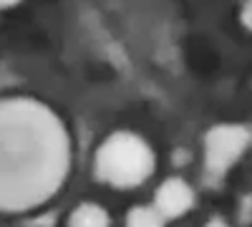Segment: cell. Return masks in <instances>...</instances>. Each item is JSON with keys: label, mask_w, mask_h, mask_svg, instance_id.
<instances>
[{"label": "cell", "mask_w": 252, "mask_h": 227, "mask_svg": "<svg viewBox=\"0 0 252 227\" xmlns=\"http://www.w3.org/2000/svg\"><path fill=\"white\" fill-rule=\"evenodd\" d=\"M71 141L40 101L0 98V212L48 202L68 177Z\"/></svg>", "instance_id": "6da1fadb"}, {"label": "cell", "mask_w": 252, "mask_h": 227, "mask_svg": "<svg viewBox=\"0 0 252 227\" xmlns=\"http://www.w3.org/2000/svg\"><path fill=\"white\" fill-rule=\"evenodd\" d=\"M154 172V152L141 136L116 131L96 152V177L111 187H136Z\"/></svg>", "instance_id": "7a4b0ae2"}, {"label": "cell", "mask_w": 252, "mask_h": 227, "mask_svg": "<svg viewBox=\"0 0 252 227\" xmlns=\"http://www.w3.org/2000/svg\"><path fill=\"white\" fill-rule=\"evenodd\" d=\"M247 141H250L247 129L237 127V124H220V127L209 129V134L204 136V164H207V169L215 172V174L227 172L237 162L242 149L247 147Z\"/></svg>", "instance_id": "3957f363"}, {"label": "cell", "mask_w": 252, "mask_h": 227, "mask_svg": "<svg viewBox=\"0 0 252 227\" xmlns=\"http://www.w3.org/2000/svg\"><path fill=\"white\" fill-rule=\"evenodd\" d=\"M194 204V192L184 179H166L159 184L157 190V212L164 220H174L184 215L189 207Z\"/></svg>", "instance_id": "277c9868"}, {"label": "cell", "mask_w": 252, "mask_h": 227, "mask_svg": "<svg viewBox=\"0 0 252 227\" xmlns=\"http://www.w3.org/2000/svg\"><path fill=\"white\" fill-rule=\"evenodd\" d=\"M68 227H111L109 212L94 202H83L71 212Z\"/></svg>", "instance_id": "5b68a950"}, {"label": "cell", "mask_w": 252, "mask_h": 227, "mask_svg": "<svg viewBox=\"0 0 252 227\" xmlns=\"http://www.w3.org/2000/svg\"><path fill=\"white\" fill-rule=\"evenodd\" d=\"M126 227H164V217L157 207H134L126 217Z\"/></svg>", "instance_id": "8992f818"}, {"label": "cell", "mask_w": 252, "mask_h": 227, "mask_svg": "<svg viewBox=\"0 0 252 227\" xmlns=\"http://www.w3.org/2000/svg\"><path fill=\"white\" fill-rule=\"evenodd\" d=\"M242 26L247 31H252V0H247L245 8H242Z\"/></svg>", "instance_id": "52a82bcc"}, {"label": "cell", "mask_w": 252, "mask_h": 227, "mask_svg": "<svg viewBox=\"0 0 252 227\" xmlns=\"http://www.w3.org/2000/svg\"><path fill=\"white\" fill-rule=\"evenodd\" d=\"M204 227H227V225H224L222 220H212V222H207Z\"/></svg>", "instance_id": "ba28073f"}, {"label": "cell", "mask_w": 252, "mask_h": 227, "mask_svg": "<svg viewBox=\"0 0 252 227\" xmlns=\"http://www.w3.org/2000/svg\"><path fill=\"white\" fill-rule=\"evenodd\" d=\"M10 3H15V0H0V5H10Z\"/></svg>", "instance_id": "9c48e42d"}]
</instances>
